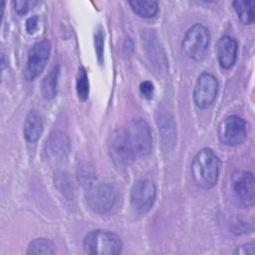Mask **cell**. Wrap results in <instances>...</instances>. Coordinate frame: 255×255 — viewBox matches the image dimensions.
Returning <instances> with one entry per match:
<instances>
[{
  "label": "cell",
  "instance_id": "cell-8",
  "mask_svg": "<svg viewBox=\"0 0 255 255\" xmlns=\"http://www.w3.org/2000/svg\"><path fill=\"white\" fill-rule=\"evenodd\" d=\"M247 135L246 123L238 116H229L224 119L218 128L219 140L228 146L242 143Z\"/></svg>",
  "mask_w": 255,
  "mask_h": 255
},
{
  "label": "cell",
  "instance_id": "cell-14",
  "mask_svg": "<svg viewBox=\"0 0 255 255\" xmlns=\"http://www.w3.org/2000/svg\"><path fill=\"white\" fill-rule=\"evenodd\" d=\"M59 74V66H54L49 74L44 78L42 83V94L45 99L52 100L53 98H55L57 94Z\"/></svg>",
  "mask_w": 255,
  "mask_h": 255
},
{
  "label": "cell",
  "instance_id": "cell-11",
  "mask_svg": "<svg viewBox=\"0 0 255 255\" xmlns=\"http://www.w3.org/2000/svg\"><path fill=\"white\" fill-rule=\"evenodd\" d=\"M69 151L70 140L66 133L59 130L50 133L45 144L47 157L55 161H61L68 156Z\"/></svg>",
  "mask_w": 255,
  "mask_h": 255
},
{
  "label": "cell",
  "instance_id": "cell-19",
  "mask_svg": "<svg viewBox=\"0 0 255 255\" xmlns=\"http://www.w3.org/2000/svg\"><path fill=\"white\" fill-rule=\"evenodd\" d=\"M55 185L65 196L73 195L74 185L68 173L58 172L57 174H55Z\"/></svg>",
  "mask_w": 255,
  "mask_h": 255
},
{
  "label": "cell",
  "instance_id": "cell-18",
  "mask_svg": "<svg viewBox=\"0 0 255 255\" xmlns=\"http://www.w3.org/2000/svg\"><path fill=\"white\" fill-rule=\"evenodd\" d=\"M76 89L78 97L81 101H86L89 98L90 92V84L87 71L84 67H80L77 74V81H76Z\"/></svg>",
  "mask_w": 255,
  "mask_h": 255
},
{
  "label": "cell",
  "instance_id": "cell-3",
  "mask_svg": "<svg viewBox=\"0 0 255 255\" xmlns=\"http://www.w3.org/2000/svg\"><path fill=\"white\" fill-rule=\"evenodd\" d=\"M87 253L93 255H116L121 253L123 242L116 233L97 229L86 235L83 243Z\"/></svg>",
  "mask_w": 255,
  "mask_h": 255
},
{
  "label": "cell",
  "instance_id": "cell-9",
  "mask_svg": "<svg viewBox=\"0 0 255 255\" xmlns=\"http://www.w3.org/2000/svg\"><path fill=\"white\" fill-rule=\"evenodd\" d=\"M156 196L155 185L146 179L138 180L131 188L130 203L132 208L139 214L150 210Z\"/></svg>",
  "mask_w": 255,
  "mask_h": 255
},
{
  "label": "cell",
  "instance_id": "cell-22",
  "mask_svg": "<svg viewBox=\"0 0 255 255\" xmlns=\"http://www.w3.org/2000/svg\"><path fill=\"white\" fill-rule=\"evenodd\" d=\"M36 2L33 1H26V0H20V1H15L14 2V7L15 10L18 14H25L29 11V9L31 8V6L33 7V5H35Z\"/></svg>",
  "mask_w": 255,
  "mask_h": 255
},
{
  "label": "cell",
  "instance_id": "cell-4",
  "mask_svg": "<svg viewBox=\"0 0 255 255\" xmlns=\"http://www.w3.org/2000/svg\"><path fill=\"white\" fill-rule=\"evenodd\" d=\"M210 34L208 29L199 23L192 25L185 33L182 40V50L191 60L200 62L208 52Z\"/></svg>",
  "mask_w": 255,
  "mask_h": 255
},
{
  "label": "cell",
  "instance_id": "cell-16",
  "mask_svg": "<svg viewBox=\"0 0 255 255\" xmlns=\"http://www.w3.org/2000/svg\"><path fill=\"white\" fill-rule=\"evenodd\" d=\"M132 11L142 18H152L158 11V4L155 1H128Z\"/></svg>",
  "mask_w": 255,
  "mask_h": 255
},
{
  "label": "cell",
  "instance_id": "cell-10",
  "mask_svg": "<svg viewBox=\"0 0 255 255\" xmlns=\"http://www.w3.org/2000/svg\"><path fill=\"white\" fill-rule=\"evenodd\" d=\"M218 92V81L210 73H202L195 84L193 100L200 109L210 107L216 99Z\"/></svg>",
  "mask_w": 255,
  "mask_h": 255
},
{
  "label": "cell",
  "instance_id": "cell-20",
  "mask_svg": "<svg viewBox=\"0 0 255 255\" xmlns=\"http://www.w3.org/2000/svg\"><path fill=\"white\" fill-rule=\"evenodd\" d=\"M78 178L84 186L89 185L91 187L92 182L95 178L94 171H93L92 167H90L87 163L81 164V166H79V168H78Z\"/></svg>",
  "mask_w": 255,
  "mask_h": 255
},
{
  "label": "cell",
  "instance_id": "cell-5",
  "mask_svg": "<svg viewBox=\"0 0 255 255\" xmlns=\"http://www.w3.org/2000/svg\"><path fill=\"white\" fill-rule=\"evenodd\" d=\"M230 190L238 205L251 207L255 200L254 175L250 171L235 170L230 176Z\"/></svg>",
  "mask_w": 255,
  "mask_h": 255
},
{
  "label": "cell",
  "instance_id": "cell-1",
  "mask_svg": "<svg viewBox=\"0 0 255 255\" xmlns=\"http://www.w3.org/2000/svg\"><path fill=\"white\" fill-rule=\"evenodd\" d=\"M152 135L147 123L141 119L132 120L112 135L111 155L119 164H128L138 156L151 151Z\"/></svg>",
  "mask_w": 255,
  "mask_h": 255
},
{
  "label": "cell",
  "instance_id": "cell-25",
  "mask_svg": "<svg viewBox=\"0 0 255 255\" xmlns=\"http://www.w3.org/2000/svg\"><path fill=\"white\" fill-rule=\"evenodd\" d=\"M254 243H248V244H244L240 247H237L236 250L234 251V254H238V255H252L254 254Z\"/></svg>",
  "mask_w": 255,
  "mask_h": 255
},
{
  "label": "cell",
  "instance_id": "cell-24",
  "mask_svg": "<svg viewBox=\"0 0 255 255\" xmlns=\"http://www.w3.org/2000/svg\"><path fill=\"white\" fill-rule=\"evenodd\" d=\"M38 23H39L38 16H32L28 18L26 21V31L29 34H34L38 29Z\"/></svg>",
  "mask_w": 255,
  "mask_h": 255
},
{
  "label": "cell",
  "instance_id": "cell-23",
  "mask_svg": "<svg viewBox=\"0 0 255 255\" xmlns=\"http://www.w3.org/2000/svg\"><path fill=\"white\" fill-rule=\"evenodd\" d=\"M139 91L141 93V95L146 98V99H150L153 95V91H154V87L153 84L149 81H143L140 83L139 85Z\"/></svg>",
  "mask_w": 255,
  "mask_h": 255
},
{
  "label": "cell",
  "instance_id": "cell-21",
  "mask_svg": "<svg viewBox=\"0 0 255 255\" xmlns=\"http://www.w3.org/2000/svg\"><path fill=\"white\" fill-rule=\"evenodd\" d=\"M95 47L98 56V61L100 64H102L104 55V33L101 27H99L97 32L95 33Z\"/></svg>",
  "mask_w": 255,
  "mask_h": 255
},
{
  "label": "cell",
  "instance_id": "cell-13",
  "mask_svg": "<svg viewBox=\"0 0 255 255\" xmlns=\"http://www.w3.org/2000/svg\"><path fill=\"white\" fill-rule=\"evenodd\" d=\"M44 128L42 116L37 111H31L24 122L23 133L29 142H36L40 138Z\"/></svg>",
  "mask_w": 255,
  "mask_h": 255
},
{
  "label": "cell",
  "instance_id": "cell-17",
  "mask_svg": "<svg viewBox=\"0 0 255 255\" xmlns=\"http://www.w3.org/2000/svg\"><path fill=\"white\" fill-rule=\"evenodd\" d=\"M55 245L46 238H37L30 242L27 254H54Z\"/></svg>",
  "mask_w": 255,
  "mask_h": 255
},
{
  "label": "cell",
  "instance_id": "cell-7",
  "mask_svg": "<svg viewBox=\"0 0 255 255\" xmlns=\"http://www.w3.org/2000/svg\"><path fill=\"white\" fill-rule=\"evenodd\" d=\"M89 207L97 213H106L117 201V190L109 183H100L91 186L86 194Z\"/></svg>",
  "mask_w": 255,
  "mask_h": 255
},
{
  "label": "cell",
  "instance_id": "cell-15",
  "mask_svg": "<svg viewBox=\"0 0 255 255\" xmlns=\"http://www.w3.org/2000/svg\"><path fill=\"white\" fill-rule=\"evenodd\" d=\"M234 9L238 15L239 20L245 24L249 25L254 22V1H243L237 0L233 2Z\"/></svg>",
  "mask_w": 255,
  "mask_h": 255
},
{
  "label": "cell",
  "instance_id": "cell-12",
  "mask_svg": "<svg viewBox=\"0 0 255 255\" xmlns=\"http://www.w3.org/2000/svg\"><path fill=\"white\" fill-rule=\"evenodd\" d=\"M238 45L234 38L223 36L217 43V58L220 66L223 69H230L237 59Z\"/></svg>",
  "mask_w": 255,
  "mask_h": 255
},
{
  "label": "cell",
  "instance_id": "cell-6",
  "mask_svg": "<svg viewBox=\"0 0 255 255\" xmlns=\"http://www.w3.org/2000/svg\"><path fill=\"white\" fill-rule=\"evenodd\" d=\"M51 52V44L48 40L35 43L29 50L24 67L23 76L27 81L36 79L45 69Z\"/></svg>",
  "mask_w": 255,
  "mask_h": 255
},
{
  "label": "cell",
  "instance_id": "cell-2",
  "mask_svg": "<svg viewBox=\"0 0 255 255\" xmlns=\"http://www.w3.org/2000/svg\"><path fill=\"white\" fill-rule=\"evenodd\" d=\"M220 161L211 148L200 149L192 159L190 165L193 182L200 188H212L218 179Z\"/></svg>",
  "mask_w": 255,
  "mask_h": 255
}]
</instances>
